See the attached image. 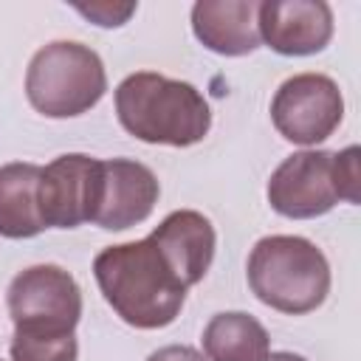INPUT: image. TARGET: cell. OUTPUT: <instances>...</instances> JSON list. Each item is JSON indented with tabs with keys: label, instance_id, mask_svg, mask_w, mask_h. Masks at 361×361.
Instances as JSON below:
<instances>
[{
	"label": "cell",
	"instance_id": "cell-1",
	"mask_svg": "<svg viewBox=\"0 0 361 361\" xmlns=\"http://www.w3.org/2000/svg\"><path fill=\"white\" fill-rule=\"evenodd\" d=\"M93 276L121 322L138 330L172 324L189 290L149 237L99 251L93 259Z\"/></svg>",
	"mask_w": 361,
	"mask_h": 361
},
{
	"label": "cell",
	"instance_id": "cell-2",
	"mask_svg": "<svg viewBox=\"0 0 361 361\" xmlns=\"http://www.w3.org/2000/svg\"><path fill=\"white\" fill-rule=\"evenodd\" d=\"M116 116L133 138L166 147H192L212 127L209 102L195 85L152 71L121 79L116 87Z\"/></svg>",
	"mask_w": 361,
	"mask_h": 361
},
{
	"label": "cell",
	"instance_id": "cell-3",
	"mask_svg": "<svg viewBox=\"0 0 361 361\" xmlns=\"http://www.w3.org/2000/svg\"><path fill=\"white\" fill-rule=\"evenodd\" d=\"M248 285L254 296L290 316L316 310L330 293V265L322 248L296 234L257 240L248 254Z\"/></svg>",
	"mask_w": 361,
	"mask_h": 361
},
{
	"label": "cell",
	"instance_id": "cell-4",
	"mask_svg": "<svg viewBox=\"0 0 361 361\" xmlns=\"http://www.w3.org/2000/svg\"><path fill=\"white\" fill-rule=\"evenodd\" d=\"M104 90L107 73L102 56L82 42H48L31 56L25 71V96L48 118L82 116L99 104Z\"/></svg>",
	"mask_w": 361,
	"mask_h": 361
},
{
	"label": "cell",
	"instance_id": "cell-5",
	"mask_svg": "<svg viewBox=\"0 0 361 361\" xmlns=\"http://www.w3.org/2000/svg\"><path fill=\"white\" fill-rule=\"evenodd\" d=\"M8 313L14 330L73 333L82 316V290L59 265H31L8 285Z\"/></svg>",
	"mask_w": 361,
	"mask_h": 361
},
{
	"label": "cell",
	"instance_id": "cell-6",
	"mask_svg": "<svg viewBox=\"0 0 361 361\" xmlns=\"http://www.w3.org/2000/svg\"><path fill=\"white\" fill-rule=\"evenodd\" d=\"M341 118L344 96L324 73H296L285 79L271 99V121L276 133L302 147L330 138Z\"/></svg>",
	"mask_w": 361,
	"mask_h": 361
},
{
	"label": "cell",
	"instance_id": "cell-7",
	"mask_svg": "<svg viewBox=\"0 0 361 361\" xmlns=\"http://www.w3.org/2000/svg\"><path fill=\"white\" fill-rule=\"evenodd\" d=\"M268 203L276 214L293 220H310L327 214L338 200L336 152L302 149L288 155L268 180Z\"/></svg>",
	"mask_w": 361,
	"mask_h": 361
},
{
	"label": "cell",
	"instance_id": "cell-8",
	"mask_svg": "<svg viewBox=\"0 0 361 361\" xmlns=\"http://www.w3.org/2000/svg\"><path fill=\"white\" fill-rule=\"evenodd\" d=\"M102 186V161L71 152L54 158L39 175V212L48 228H76L93 220Z\"/></svg>",
	"mask_w": 361,
	"mask_h": 361
},
{
	"label": "cell",
	"instance_id": "cell-9",
	"mask_svg": "<svg viewBox=\"0 0 361 361\" xmlns=\"http://www.w3.org/2000/svg\"><path fill=\"white\" fill-rule=\"evenodd\" d=\"M259 42L282 56H310L333 37V8L324 0H265L257 11Z\"/></svg>",
	"mask_w": 361,
	"mask_h": 361
},
{
	"label": "cell",
	"instance_id": "cell-10",
	"mask_svg": "<svg viewBox=\"0 0 361 361\" xmlns=\"http://www.w3.org/2000/svg\"><path fill=\"white\" fill-rule=\"evenodd\" d=\"M158 195L161 186L149 166L130 158L102 161L99 203L90 223L107 231H124L130 226H138L152 214Z\"/></svg>",
	"mask_w": 361,
	"mask_h": 361
},
{
	"label": "cell",
	"instance_id": "cell-11",
	"mask_svg": "<svg viewBox=\"0 0 361 361\" xmlns=\"http://www.w3.org/2000/svg\"><path fill=\"white\" fill-rule=\"evenodd\" d=\"M149 240L158 245V251L186 288L197 285L214 259V226L195 209H178L166 214L152 228Z\"/></svg>",
	"mask_w": 361,
	"mask_h": 361
},
{
	"label": "cell",
	"instance_id": "cell-12",
	"mask_svg": "<svg viewBox=\"0 0 361 361\" xmlns=\"http://www.w3.org/2000/svg\"><path fill=\"white\" fill-rule=\"evenodd\" d=\"M257 11V0H197L192 6V31L220 56H245L259 48Z\"/></svg>",
	"mask_w": 361,
	"mask_h": 361
},
{
	"label": "cell",
	"instance_id": "cell-13",
	"mask_svg": "<svg viewBox=\"0 0 361 361\" xmlns=\"http://www.w3.org/2000/svg\"><path fill=\"white\" fill-rule=\"evenodd\" d=\"M39 175L37 164H3L0 166V237L25 240L45 231L39 212Z\"/></svg>",
	"mask_w": 361,
	"mask_h": 361
},
{
	"label": "cell",
	"instance_id": "cell-14",
	"mask_svg": "<svg viewBox=\"0 0 361 361\" xmlns=\"http://www.w3.org/2000/svg\"><path fill=\"white\" fill-rule=\"evenodd\" d=\"M200 338L209 361H262L271 350L268 330L240 310L212 316Z\"/></svg>",
	"mask_w": 361,
	"mask_h": 361
},
{
	"label": "cell",
	"instance_id": "cell-15",
	"mask_svg": "<svg viewBox=\"0 0 361 361\" xmlns=\"http://www.w3.org/2000/svg\"><path fill=\"white\" fill-rule=\"evenodd\" d=\"M79 344L73 333H25L14 330L11 361H76Z\"/></svg>",
	"mask_w": 361,
	"mask_h": 361
},
{
	"label": "cell",
	"instance_id": "cell-16",
	"mask_svg": "<svg viewBox=\"0 0 361 361\" xmlns=\"http://www.w3.org/2000/svg\"><path fill=\"white\" fill-rule=\"evenodd\" d=\"M358 147H347L341 152H336V183H338V195L347 203H358L361 200V172H358Z\"/></svg>",
	"mask_w": 361,
	"mask_h": 361
},
{
	"label": "cell",
	"instance_id": "cell-17",
	"mask_svg": "<svg viewBox=\"0 0 361 361\" xmlns=\"http://www.w3.org/2000/svg\"><path fill=\"white\" fill-rule=\"evenodd\" d=\"M76 11H82L85 17H90L96 25L113 28V25L127 23V17L135 11V6H133V3H127V6H113V3H90V6H76Z\"/></svg>",
	"mask_w": 361,
	"mask_h": 361
},
{
	"label": "cell",
	"instance_id": "cell-18",
	"mask_svg": "<svg viewBox=\"0 0 361 361\" xmlns=\"http://www.w3.org/2000/svg\"><path fill=\"white\" fill-rule=\"evenodd\" d=\"M147 361H209V358H203L195 347H186V344H169V347L155 350Z\"/></svg>",
	"mask_w": 361,
	"mask_h": 361
},
{
	"label": "cell",
	"instance_id": "cell-19",
	"mask_svg": "<svg viewBox=\"0 0 361 361\" xmlns=\"http://www.w3.org/2000/svg\"><path fill=\"white\" fill-rule=\"evenodd\" d=\"M262 361H307V358H302L296 353H268Z\"/></svg>",
	"mask_w": 361,
	"mask_h": 361
}]
</instances>
